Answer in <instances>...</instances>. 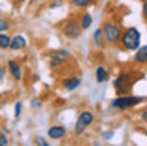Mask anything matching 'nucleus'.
Here are the masks:
<instances>
[{"label": "nucleus", "mask_w": 147, "mask_h": 146, "mask_svg": "<svg viewBox=\"0 0 147 146\" xmlns=\"http://www.w3.org/2000/svg\"><path fill=\"white\" fill-rule=\"evenodd\" d=\"M122 46L125 49H130V51H134L139 48V43H141V33L136 27H130L122 33Z\"/></svg>", "instance_id": "1"}, {"label": "nucleus", "mask_w": 147, "mask_h": 146, "mask_svg": "<svg viewBox=\"0 0 147 146\" xmlns=\"http://www.w3.org/2000/svg\"><path fill=\"white\" fill-rule=\"evenodd\" d=\"M103 37L108 43H117L122 38V30L117 24H112V22H108V24L103 25Z\"/></svg>", "instance_id": "2"}, {"label": "nucleus", "mask_w": 147, "mask_h": 146, "mask_svg": "<svg viewBox=\"0 0 147 146\" xmlns=\"http://www.w3.org/2000/svg\"><path fill=\"white\" fill-rule=\"evenodd\" d=\"M142 100H144V97H130V95H125V97H119V98H115V100H112L111 106L125 110V108H131V106H134V105L141 103Z\"/></svg>", "instance_id": "3"}, {"label": "nucleus", "mask_w": 147, "mask_h": 146, "mask_svg": "<svg viewBox=\"0 0 147 146\" xmlns=\"http://www.w3.org/2000/svg\"><path fill=\"white\" fill-rule=\"evenodd\" d=\"M93 122V114L90 113V111H82V113L79 114V117H78V122H76V133L78 135H81V133L86 130L87 126H90V124Z\"/></svg>", "instance_id": "4"}, {"label": "nucleus", "mask_w": 147, "mask_h": 146, "mask_svg": "<svg viewBox=\"0 0 147 146\" xmlns=\"http://www.w3.org/2000/svg\"><path fill=\"white\" fill-rule=\"evenodd\" d=\"M81 29H82V25L78 24V21H68L63 25V33L70 38H76V37H79Z\"/></svg>", "instance_id": "5"}, {"label": "nucleus", "mask_w": 147, "mask_h": 146, "mask_svg": "<svg viewBox=\"0 0 147 146\" xmlns=\"http://www.w3.org/2000/svg\"><path fill=\"white\" fill-rule=\"evenodd\" d=\"M68 56H70V53H68L67 49H60V51L52 53V56H51V67H59L65 59H68Z\"/></svg>", "instance_id": "6"}, {"label": "nucleus", "mask_w": 147, "mask_h": 146, "mask_svg": "<svg viewBox=\"0 0 147 146\" xmlns=\"http://www.w3.org/2000/svg\"><path fill=\"white\" fill-rule=\"evenodd\" d=\"M128 78H130L128 75H120L114 81V86H115V89H117L119 94H125V92H127V89H128Z\"/></svg>", "instance_id": "7"}, {"label": "nucleus", "mask_w": 147, "mask_h": 146, "mask_svg": "<svg viewBox=\"0 0 147 146\" xmlns=\"http://www.w3.org/2000/svg\"><path fill=\"white\" fill-rule=\"evenodd\" d=\"M65 133H67V130H65V127H62V126H54V127H51V129L48 130V135L51 136V138H54V140L63 138Z\"/></svg>", "instance_id": "8"}, {"label": "nucleus", "mask_w": 147, "mask_h": 146, "mask_svg": "<svg viewBox=\"0 0 147 146\" xmlns=\"http://www.w3.org/2000/svg\"><path fill=\"white\" fill-rule=\"evenodd\" d=\"M27 44V40L22 37V35H16V37L11 38V44L10 48L11 49H22V48H26Z\"/></svg>", "instance_id": "9"}, {"label": "nucleus", "mask_w": 147, "mask_h": 146, "mask_svg": "<svg viewBox=\"0 0 147 146\" xmlns=\"http://www.w3.org/2000/svg\"><path fill=\"white\" fill-rule=\"evenodd\" d=\"M134 60L138 63H147V44L138 48L136 54H134Z\"/></svg>", "instance_id": "10"}, {"label": "nucleus", "mask_w": 147, "mask_h": 146, "mask_svg": "<svg viewBox=\"0 0 147 146\" xmlns=\"http://www.w3.org/2000/svg\"><path fill=\"white\" fill-rule=\"evenodd\" d=\"M79 84H81V79L79 78H70V79H67V81H63V87L67 89L68 92L74 91Z\"/></svg>", "instance_id": "11"}, {"label": "nucleus", "mask_w": 147, "mask_h": 146, "mask_svg": "<svg viewBox=\"0 0 147 146\" xmlns=\"http://www.w3.org/2000/svg\"><path fill=\"white\" fill-rule=\"evenodd\" d=\"M8 68H10L11 75H13L16 79H21V78H22V73H21V68H19V65H18L16 62L10 60V62H8Z\"/></svg>", "instance_id": "12"}, {"label": "nucleus", "mask_w": 147, "mask_h": 146, "mask_svg": "<svg viewBox=\"0 0 147 146\" xmlns=\"http://www.w3.org/2000/svg\"><path fill=\"white\" fill-rule=\"evenodd\" d=\"M108 79V72H106L105 67H98L96 68V81L98 83H105Z\"/></svg>", "instance_id": "13"}, {"label": "nucleus", "mask_w": 147, "mask_h": 146, "mask_svg": "<svg viewBox=\"0 0 147 146\" xmlns=\"http://www.w3.org/2000/svg\"><path fill=\"white\" fill-rule=\"evenodd\" d=\"M10 44H11V38L7 37L5 33H0V48L7 49V48H10Z\"/></svg>", "instance_id": "14"}, {"label": "nucleus", "mask_w": 147, "mask_h": 146, "mask_svg": "<svg viewBox=\"0 0 147 146\" xmlns=\"http://www.w3.org/2000/svg\"><path fill=\"white\" fill-rule=\"evenodd\" d=\"M92 14H89V13H86V14L82 16V21H81V25H82V29H89L90 25H92Z\"/></svg>", "instance_id": "15"}, {"label": "nucleus", "mask_w": 147, "mask_h": 146, "mask_svg": "<svg viewBox=\"0 0 147 146\" xmlns=\"http://www.w3.org/2000/svg\"><path fill=\"white\" fill-rule=\"evenodd\" d=\"M101 37H103V29H98V30L93 33V40H95V44H101Z\"/></svg>", "instance_id": "16"}, {"label": "nucleus", "mask_w": 147, "mask_h": 146, "mask_svg": "<svg viewBox=\"0 0 147 146\" xmlns=\"http://www.w3.org/2000/svg\"><path fill=\"white\" fill-rule=\"evenodd\" d=\"M71 3H73V5H76V6H81V8H82V6H87L90 3V0H71Z\"/></svg>", "instance_id": "17"}, {"label": "nucleus", "mask_w": 147, "mask_h": 146, "mask_svg": "<svg viewBox=\"0 0 147 146\" xmlns=\"http://www.w3.org/2000/svg\"><path fill=\"white\" fill-rule=\"evenodd\" d=\"M21 111H22V105H21V102H18L16 106H14V117H19Z\"/></svg>", "instance_id": "18"}, {"label": "nucleus", "mask_w": 147, "mask_h": 146, "mask_svg": "<svg viewBox=\"0 0 147 146\" xmlns=\"http://www.w3.org/2000/svg\"><path fill=\"white\" fill-rule=\"evenodd\" d=\"M8 145V138L2 130H0V146H7Z\"/></svg>", "instance_id": "19"}, {"label": "nucleus", "mask_w": 147, "mask_h": 146, "mask_svg": "<svg viewBox=\"0 0 147 146\" xmlns=\"http://www.w3.org/2000/svg\"><path fill=\"white\" fill-rule=\"evenodd\" d=\"M7 29H8V22L3 21V19H0V32L7 30Z\"/></svg>", "instance_id": "20"}, {"label": "nucleus", "mask_w": 147, "mask_h": 146, "mask_svg": "<svg viewBox=\"0 0 147 146\" xmlns=\"http://www.w3.org/2000/svg\"><path fill=\"white\" fill-rule=\"evenodd\" d=\"M36 145H40V146H48V141H45L43 138H36Z\"/></svg>", "instance_id": "21"}, {"label": "nucleus", "mask_w": 147, "mask_h": 146, "mask_svg": "<svg viewBox=\"0 0 147 146\" xmlns=\"http://www.w3.org/2000/svg\"><path fill=\"white\" fill-rule=\"evenodd\" d=\"M112 135H114V133H112V132H108V133H105V135H103V138H105V140H109V138H111Z\"/></svg>", "instance_id": "22"}, {"label": "nucleus", "mask_w": 147, "mask_h": 146, "mask_svg": "<svg viewBox=\"0 0 147 146\" xmlns=\"http://www.w3.org/2000/svg\"><path fill=\"white\" fill-rule=\"evenodd\" d=\"M141 117H142V121H144V122H147V110H146V111H142Z\"/></svg>", "instance_id": "23"}, {"label": "nucleus", "mask_w": 147, "mask_h": 146, "mask_svg": "<svg viewBox=\"0 0 147 146\" xmlns=\"http://www.w3.org/2000/svg\"><path fill=\"white\" fill-rule=\"evenodd\" d=\"M142 11H144V14H146V18H147V2H144V8H142Z\"/></svg>", "instance_id": "24"}, {"label": "nucleus", "mask_w": 147, "mask_h": 146, "mask_svg": "<svg viewBox=\"0 0 147 146\" xmlns=\"http://www.w3.org/2000/svg\"><path fill=\"white\" fill-rule=\"evenodd\" d=\"M3 75H5V70H3V68H2V67H0V79L3 78Z\"/></svg>", "instance_id": "25"}, {"label": "nucleus", "mask_w": 147, "mask_h": 146, "mask_svg": "<svg viewBox=\"0 0 147 146\" xmlns=\"http://www.w3.org/2000/svg\"><path fill=\"white\" fill-rule=\"evenodd\" d=\"M55 6H60V2H55V3H52V5H51V8H55Z\"/></svg>", "instance_id": "26"}, {"label": "nucleus", "mask_w": 147, "mask_h": 146, "mask_svg": "<svg viewBox=\"0 0 147 146\" xmlns=\"http://www.w3.org/2000/svg\"><path fill=\"white\" fill-rule=\"evenodd\" d=\"M32 106H40V102L33 100V102H32Z\"/></svg>", "instance_id": "27"}, {"label": "nucleus", "mask_w": 147, "mask_h": 146, "mask_svg": "<svg viewBox=\"0 0 147 146\" xmlns=\"http://www.w3.org/2000/svg\"><path fill=\"white\" fill-rule=\"evenodd\" d=\"M19 2H26V0H19Z\"/></svg>", "instance_id": "28"}, {"label": "nucleus", "mask_w": 147, "mask_h": 146, "mask_svg": "<svg viewBox=\"0 0 147 146\" xmlns=\"http://www.w3.org/2000/svg\"><path fill=\"white\" fill-rule=\"evenodd\" d=\"M146 136H147V130H146Z\"/></svg>", "instance_id": "29"}]
</instances>
